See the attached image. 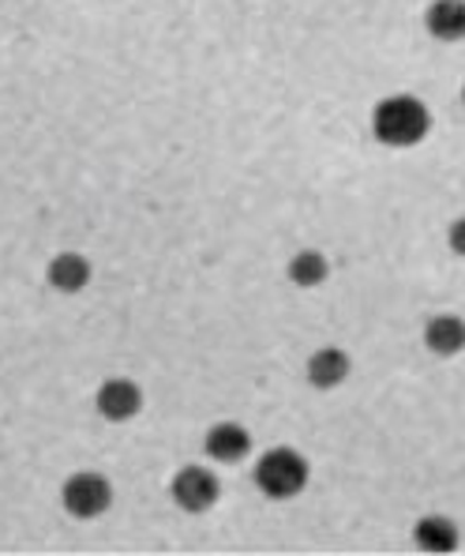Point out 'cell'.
I'll use <instances>...</instances> for the list:
<instances>
[{
  "label": "cell",
  "instance_id": "1",
  "mask_svg": "<svg viewBox=\"0 0 465 556\" xmlns=\"http://www.w3.org/2000/svg\"><path fill=\"white\" fill-rule=\"evenodd\" d=\"M431 128V113L421 98L395 94L383 98L372 113V132L387 147H417Z\"/></svg>",
  "mask_w": 465,
  "mask_h": 556
},
{
  "label": "cell",
  "instance_id": "2",
  "mask_svg": "<svg viewBox=\"0 0 465 556\" xmlns=\"http://www.w3.org/2000/svg\"><path fill=\"white\" fill-rule=\"evenodd\" d=\"M256 485L271 501H289L308 485V459L293 447H274L256 466Z\"/></svg>",
  "mask_w": 465,
  "mask_h": 556
},
{
  "label": "cell",
  "instance_id": "3",
  "mask_svg": "<svg viewBox=\"0 0 465 556\" xmlns=\"http://www.w3.org/2000/svg\"><path fill=\"white\" fill-rule=\"evenodd\" d=\"M61 501H64V508H68V515H76V519H98V515L113 504V485L94 470L72 473L61 489Z\"/></svg>",
  "mask_w": 465,
  "mask_h": 556
},
{
  "label": "cell",
  "instance_id": "4",
  "mask_svg": "<svg viewBox=\"0 0 465 556\" xmlns=\"http://www.w3.org/2000/svg\"><path fill=\"white\" fill-rule=\"evenodd\" d=\"M169 493H173V501L181 504L184 511L199 515V511L215 508L218 496H222V485H218L215 473L203 470V466H184L173 478V485H169Z\"/></svg>",
  "mask_w": 465,
  "mask_h": 556
},
{
  "label": "cell",
  "instance_id": "5",
  "mask_svg": "<svg viewBox=\"0 0 465 556\" xmlns=\"http://www.w3.org/2000/svg\"><path fill=\"white\" fill-rule=\"evenodd\" d=\"M143 410V391L132 380H105L98 388V414L105 421H132Z\"/></svg>",
  "mask_w": 465,
  "mask_h": 556
},
{
  "label": "cell",
  "instance_id": "6",
  "mask_svg": "<svg viewBox=\"0 0 465 556\" xmlns=\"http://www.w3.org/2000/svg\"><path fill=\"white\" fill-rule=\"evenodd\" d=\"M203 447H207V455L215 463H241V459H248V452H251V432L236 421H222L207 432Z\"/></svg>",
  "mask_w": 465,
  "mask_h": 556
},
{
  "label": "cell",
  "instance_id": "7",
  "mask_svg": "<svg viewBox=\"0 0 465 556\" xmlns=\"http://www.w3.org/2000/svg\"><path fill=\"white\" fill-rule=\"evenodd\" d=\"M428 35L439 42H462L465 38V0H431L428 15Z\"/></svg>",
  "mask_w": 465,
  "mask_h": 556
},
{
  "label": "cell",
  "instance_id": "8",
  "mask_svg": "<svg viewBox=\"0 0 465 556\" xmlns=\"http://www.w3.org/2000/svg\"><path fill=\"white\" fill-rule=\"evenodd\" d=\"M346 376H349V354H346V350L326 346V350H315V354L308 357V380H312L320 391L338 388Z\"/></svg>",
  "mask_w": 465,
  "mask_h": 556
},
{
  "label": "cell",
  "instance_id": "9",
  "mask_svg": "<svg viewBox=\"0 0 465 556\" xmlns=\"http://www.w3.org/2000/svg\"><path fill=\"white\" fill-rule=\"evenodd\" d=\"M424 342H428L431 354L454 357L465 350V320L462 316H436L424 327Z\"/></svg>",
  "mask_w": 465,
  "mask_h": 556
},
{
  "label": "cell",
  "instance_id": "10",
  "mask_svg": "<svg viewBox=\"0 0 465 556\" xmlns=\"http://www.w3.org/2000/svg\"><path fill=\"white\" fill-rule=\"evenodd\" d=\"M91 282V260L79 256V252H61V256L49 264V286L61 293H79Z\"/></svg>",
  "mask_w": 465,
  "mask_h": 556
},
{
  "label": "cell",
  "instance_id": "11",
  "mask_svg": "<svg viewBox=\"0 0 465 556\" xmlns=\"http://www.w3.org/2000/svg\"><path fill=\"white\" fill-rule=\"evenodd\" d=\"M413 538H417V545L424 553H454L458 549V527H454L451 519H443V515H424L417 522V530H413Z\"/></svg>",
  "mask_w": 465,
  "mask_h": 556
},
{
  "label": "cell",
  "instance_id": "12",
  "mask_svg": "<svg viewBox=\"0 0 465 556\" xmlns=\"http://www.w3.org/2000/svg\"><path fill=\"white\" fill-rule=\"evenodd\" d=\"M331 275V264H326V256L323 252H315V249H305V252H297L293 256V264H289V278L297 286H320L323 278Z\"/></svg>",
  "mask_w": 465,
  "mask_h": 556
},
{
  "label": "cell",
  "instance_id": "13",
  "mask_svg": "<svg viewBox=\"0 0 465 556\" xmlns=\"http://www.w3.org/2000/svg\"><path fill=\"white\" fill-rule=\"evenodd\" d=\"M447 241H451V249L458 252V256H465V218H458V223L451 226V233H447Z\"/></svg>",
  "mask_w": 465,
  "mask_h": 556
},
{
  "label": "cell",
  "instance_id": "14",
  "mask_svg": "<svg viewBox=\"0 0 465 556\" xmlns=\"http://www.w3.org/2000/svg\"><path fill=\"white\" fill-rule=\"evenodd\" d=\"M462 98H465V87H462Z\"/></svg>",
  "mask_w": 465,
  "mask_h": 556
}]
</instances>
